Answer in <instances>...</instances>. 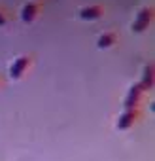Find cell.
<instances>
[{"label": "cell", "mask_w": 155, "mask_h": 161, "mask_svg": "<svg viewBox=\"0 0 155 161\" xmlns=\"http://www.w3.org/2000/svg\"><path fill=\"white\" fill-rule=\"evenodd\" d=\"M2 25H6V19H4V15H2V14H0V27H2Z\"/></svg>", "instance_id": "9"}, {"label": "cell", "mask_w": 155, "mask_h": 161, "mask_svg": "<svg viewBox=\"0 0 155 161\" xmlns=\"http://www.w3.org/2000/svg\"><path fill=\"white\" fill-rule=\"evenodd\" d=\"M100 15H102V8L100 6H89V8H83L80 12L82 19H99Z\"/></svg>", "instance_id": "3"}, {"label": "cell", "mask_w": 155, "mask_h": 161, "mask_svg": "<svg viewBox=\"0 0 155 161\" xmlns=\"http://www.w3.org/2000/svg\"><path fill=\"white\" fill-rule=\"evenodd\" d=\"M27 66H29V59H27V57H19V59H15V61H13V64L10 66V76H12L13 80L21 78Z\"/></svg>", "instance_id": "1"}, {"label": "cell", "mask_w": 155, "mask_h": 161, "mask_svg": "<svg viewBox=\"0 0 155 161\" xmlns=\"http://www.w3.org/2000/svg\"><path fill=\"white\" fill-rule=\"evenodd\" d=\"M134 116H136L134 110H127L125 114H121V118H119V121H117V127H119V129H127V127H131V123L134 121Z\"/></svg>", "instance_id": "5"}, {"label": "cell", "mask_w": 155, "mask_h": 161, "mask_svg": "<svg viewBox=\"0 0 155 161\" xmlns=\"http://www.w3.org/2000/svg\"><path fill=\"white\" fill-rule=\"evenodd\" d=\"M151 82H153V78H151V66L146 68V76H144V82L138 86L140 89H149L151 87Z\"/></svg>", "instance_id": "8"}, {"label": "cell", "mask_w": 155, "mask_h": 161, "mask_svg": "<svg viewBox=\"0 0 155 161\" xmlns=\"http://www.w3.org/2000/svg\"><path fill=\"white\" fill-rule=\"evenodd\" d=\"M36 14H38V6H36V4H27V6L23 8V12H21V19L27 21V23H30V21L36 17Z\"/></svg>", "instance_id": "4"}, {"label": "cell", "mask_w": 155, "mask_h": 161, "mask_svg": "<svg viewBox=\"0 0 155 161\" xmlns=\"http://www.w3.org/2000/svg\"><path fill=\"white\" fill-rule=\"evenodd\" d=\"M114 42H115V34H114V32H106V34H102V36L99 38L97 46H99V47H108V46H112Z\"/></svg>", "instance_id": "7"}, {"label": "cell", "mask_w": 155, "mask_h": 161, "mask_svg": "<svg viewBox=\"0 0 155 161\" xmlns=\"http://www.w3.org/2000/svg\"><path fill=\"white\" fill-rule=\"evenodd\" d=\"M149 19H151V10H142L140 14H138V17H136V21H134V25H132V29L136 31V32H142V31H146V27L149 25Z\"/></svg>", "instance_id": "2"}, {"label": "cell", "mask_w": 155, "mask_h": 161, "mask_svg": "<svg viewBox=\"0 0 155 161\" xmlns=\"http://www.w3.org/2000/svg\"><path fill=\"white\" fill-rule=\"evenodd\" d=\"M138 97H140V87L138 86H132L131 91H129V97H127V103H125V108L129 110L131 106H134L138 103Z\"/></svg>", "instance_id": "6"}]
</instances>
